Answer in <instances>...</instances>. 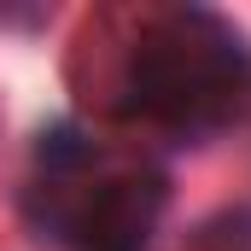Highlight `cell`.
I'll return each instance as SVG.
<instances>
[{"mask_svg": "<svg viewBox=\"0 0 251 251\" xmlns=\"http://www.w3.org/2000/svg\"><path fill=\"white\" fill-rule=\"evenodd\" d=\"M41 228L70 251H146L164 210V176L146 164H117L94 140L53 128L35 152Z\"/></svg>", "mask_w": 251, "mask_h": 251, "instance_id": "obj_2", "label": "cell"}, {"mask_svg": "<svg viewBox=\"0 0 251 251\" xmlns=\"http://www.w3.org/2000/svg\"><path fill=\"white\" fill-rule=\"evenodd\" d=\"M123 111L134 123L170 134H210L222 128L251 94L246 41L199 6L146 12L123 53Z\"/></svg>", "mask_w": 251, "mask_h": 251, "instance_id": "obj_1", "label": "cell"}]
</instances>
